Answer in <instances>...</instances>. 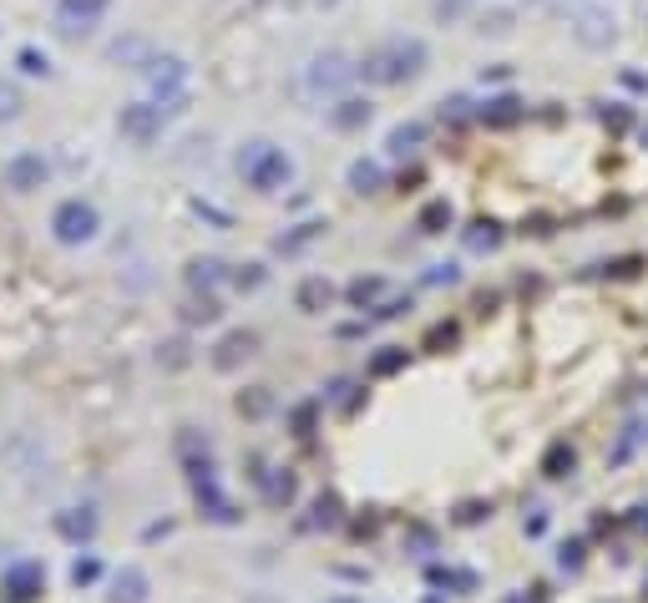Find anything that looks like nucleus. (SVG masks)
Masks as SVG:
<instances>
[{"instance_id":"f257e3e1","label":"nucleus","mask_w":648,"mask_h":603,"mask_svg":"<svg viewBox=\"0 0 648 603\" xmlns=\"http://www.w3.org/2000/svg\"><path fill=\"white\" fill-rule=\"evenodd\" d=\"M11 112H16V92L0 87V117H11Z\"/></svg>"}]
</instances>
